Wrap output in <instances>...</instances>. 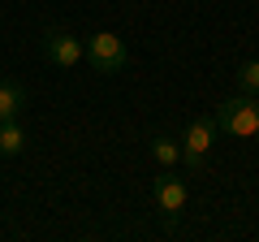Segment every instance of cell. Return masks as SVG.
Masks as SVG:
<instances>
[{
	"mask_svg": "<svg viewBox=\"0 0 259 242\" xmlns=\"http://www.w3.org/2000/svg\"><path fill=\"white\" fill-rule=\"evenodd\" d=\"M151 195H156V208H160L164 216H182V208H186V199H190V190H186V182H177V177L160 173L156 186H151Z\"/></svg>",
	"mask_w": 259,
	"mask_h": 242,
	"instance_id": "obj_5",
	"label": "cell"
},
{
	"mask_svg": "<svg viewBox=\"0 0 259 242\" xmlns=\"http://www.w3.org/2000/svg\"><path fill=\"white\" fill-rule=\"evenodd\" d=\"M151 156H156V165H177L182 160V143H173V139H156L151 143Z\"/></svg>",
	"mask_w": 259,
	"mask_h": 242,
	"instance_id": "obj_8",
	"label": "cell"
},
{
	"mask_svg": "<svg viewBox=\"0 0 259 242\" xmlns=\"http://www.w3.org/2000/svg\"><path fill=\"white\" fill-rule=\"evenodd\" d=\"M44 56L52 61V65H61V69H74L78 61L87 56V44L74 39L69 30H48L44 35Z\"/></svg>",
	"mask_w": 259,
	"mask_h": 242,
	"instance_id": "obj_4",
	"label": "cell"
},
{
	"mask_svg": "<svg viewBox=\"0 0 259 242\" xmlns=\"http://www.w3.org/2000/svg\"><path fill=\"white\" fill-rule=\"evenodd\" d=\"M216 130L233 134V139H255L259 134V95H250V91L229 95L216 108Z\"/></svg>",
	"mask_w": 259,
	"mask_h": 242,
	"instance_id": "obj_1",
	"label": "cell"
},
{
	"mask_svg": "<svg viewBox=\"0 0 259 242\" xmlns=\"http://www.w3.org/2000/svg\"><path fill=\"white\" fill-rule=\"evenodd\" d=\"M87 61L95 65V74H121L130 65V52L112 30H100V35L87 39Z\"/></svg>",
	"mask_w": 259,
	"mask_h": 242,
	"instance_id": "obj_2",
	"label": "cell"
},
{
	"mask_svg": "<svg viewBox=\"0 0 259 242\" xmlns=\"http://www.w3.org/2000/svg\"><path fill=\"white\" fill-rule=\"evenodd\" d=\"M26 147V130L22 121H0V156H18Z\"/></svg>",
	"mask_w": 259,
	"mask_h": 242,
	"instance_id": "obj_7",
	"label": "cell"
},
{
	"mask_svg": "<svg viewBox=\"0 0 259 242\" xmlns=\"http://www.w3.org/2000/svg\"><path fill=\"white\" fill-rule=\"evenodd\" d=\"M26 108V91L13 78H0V121H18Z\"/></svg>",
	"mask_w": 259,
	"mask_h": 242,
	"instance_id": "obj_6",
	"label": "cell"
},
{
	"mask_svg": "<svg viewBox=\"0 0 259 242\" xmlns=\"http://www.w3.org/2000/svg\"><path fill=\"white\" fill-rule=\"evenodd\" d=\"M212 143H216V117H194L190 126H186V134H182V160H186V169L203 165L207 151H212Z\"/></svg>",
	"mask_w": 259,
	"mask_h": 242,
	"instance_id": "obj_3",
	"label": "cell"
},
{
	"mask_svg": "<svg viewBox=\"0 0 259 242\" xmlns=\"http://www.w3.org/2000/svg\"><path fill=\"white\" fill-rule=\"evenodd\" d=\"M238 83H242V91L259 95V61H246V65H238Z\"/></svg>",
	"mask_w": 259,
	"mask_h": 242,
	"instance_id": "obj_9",
	"label": "cell"
}]
</instances>
